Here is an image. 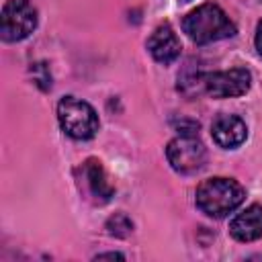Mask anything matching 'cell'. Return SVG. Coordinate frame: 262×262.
<instances>
[{
  "mask_svg": "<svg viewBox=\"0 0 262 262\" xmlns=\"http://www.w3.org/2000/svg\"><path fill=\"white\" fill-rule=\"evenodd\" d=\"M182 29L196 45H207L235 35V25L213 2L201 4L199 8L190 10L182 20Z\"/></svg>",
  "mask_w": 262,
  "mask_h": 262,
  "instance_id": "1",
  "label": "cell"
},
{
  "mask_svg": "<svg viewBox=\"0 0 262 262\" xmlns=\"http://www.w3.org/2000/svg\"><path fill=\"white\" fill-rule=\"evenodd\" d=\"M246 190L239 182L223 176L207 178L196 188V207L215 219H221L233 213L244 203Z\"/></svg>",
  "mask_w": 262,
  "mask_h": 262,
  "instance_id": "2",
  "label": "cell"
},
{
  "mask_svg": "<svg viewBox=\"0 0 262 262\" xmlns=\"http://www.w3.org/2000/svg\"><path fill=\"white\" fill-rule=\"evenodd\" d=\"M57 119L66 135L72 139H92L98 131V115L96 111L82 98L63 96L57 104Z\"/></svg>",
  "mask_w": 262,
  "mask_h": 262,
  "instance_id": "3",
  "label": "cell"
},
{
  "mask_svg": "<svg viewBox=\"0 0 262 262\" xmlns=\"http://www.w3.org/2000/svg\"><path fill=\"white\" fill-rule=\"evenodd\" d=\"M37 27V10L29 0H6L0 12V35L6 43L27 39Z\"/></svg>",
  "mask_w": 262,
  "mask_h": 262,
  "instance_id": "4",
  "label": "cell"
},
{
  "mask_svg": "<svg viewBox=\"0 0 262 262\" xmlns=\"http://www.w3.org/2000/svg\"><path fill=\"white\" fill-rule=\"evenodd\" d=\"M166 158L170 166L180 174L196 172L207 162V149L196 133H180L166 147Z\"/></svg>",
  "mask_w": 262,
  "mask_h": 262,
  "instance_id": "5",
  "label": "cell"
},
{
  "mask_svg": "<svg viewBox=\"0 0 262 262\" xmlns=\"http://www.w3.org/2000/svg\"><path fill=\"white\" fill-rule=\"evenodd\" d=\"M201 86L213 98L242 96L252 86V74L246 68H231L225 72H209V74H201Z\"/></svg>",
  "mask_w": 262,
  "mask_h": 262,
  "instance_id": "6",
  "label": "cell"
},
{
  "mask_svg": "<svg viewBox=\"0 0 262 262\" xmlns=\"http://www.w3.org/2000/svg\"><path fill=\"white\" fill-rule=\"evenodd\" d=\"M147 49H149L151 57H154L158 63L168 66V63H172V61L180 55L182 45H180V39H178L176 31H174L168 23H164V25L156 27L154 33L149 35V39H147Z\"/></svg>",
  "mask_w": 262,
  "mask_h": 262,
  "instance_id": "7",
  "label": "cell"
},
{
  "mask_svg": "<svg viewBox=\"0 0 262 262\" xmlns=\"http://www.w3.org/2000/svg\"><path fill=\"white\" fill-rule=\"evenodd\" d=\"M213 141L223 149H235L239 147L248 137L246 123L235 115H217V119L211 125Z\"/></svg>",
  "mask_w": 262,
  "mask_h": 262,
  "instance_id": "8",
  "label": "cell"
},
{
  "mask_svg": "<svg viewBox=\"0 0 262 262\" xmlns=\"http://www.w3.org/2000/svg\"><path fill=\"white\" fill-rule=\"evenodd\" d=\"M82 178H84V184L88 186L90 196H94V201L98 205L108 203L111 196L115 194V186L111 184V180L98 160L90 158L82 164Z\"/></svg>",
  "mask_w": 262,
  "mask_h": 262,
  "instance_id": "9",
  "label": "cell"
},
{
  "mask_svg": "<svg viewBox=\"0 0 262 262\" xmlns=\"http://www.w3.org/2000/svg\"><path fill=\"white\" fill-rule=\"evenodd\" d=\"M229 233L237 242H254L262 237V205H250L229 223Z\"/></svg>",
  "mask_w": 262,
  "mask_h": 262,
  "instance_id": "10",
  "label": "cell"
},
{
  "mask_svg": "<svg viewBox=\"0 0 262 262\" xmlns=\"http://www.w3.org/2000/svg\"><path fill=\"white\" fill-rule=\"evenodd\" d=\"M106 229H108V233L115 235V237H127V235L133 231V221H131L125 213H115L113 217H108Z\"/></svg>",
  "mask_w": 262,
  "mask_h": 262,
  "instance_id": "11",
  "label": "cell"
},
{
  "mask_svg": "<svg viewBox=\"0 0 262 262\" xmlns=\"http://www.w3.org/2000/svg\"><path fill=\"white\" fill-rule=\"evenodd\" d=\"M31 70H35V72H37V70H43V63H35V66L31 68ZM35 78H37V84H39V86H41L43 90L51 88V76H49L47 72H45L43 76H35Z\"/></svg>",
  "mask_w": 262,
  "mask_h": 262,
  "instance_id": "12",
  "label": "cell"
},
{
  "mask_svg": "<svg viewBox=\"0 0 262 262\" xmlns=\"http://www.w3.org/2000/svg\"><path fill=\"white\" fill-rule=\"evenodd\" d=\"M254 43H256V51L262 55V20L256 27V39H254Z\"/></svg>",
  "mask_w": 262,
  "mask_h": 262,
  "instance_id": "13",
  "label": "cell"
},
{
  "mask_svg": "<svg viewBox=\"0 0 262 262\" xmlns=\"http://www.w3.org/2000/svg\"><path fill=\"white\" fill-rule=\"evenodd\" d=\"M102 258H111V260H113V258H117V260H123L125 256H123V254H119V252H104V254H98V256H96V260H102Z\"/></svg>",
  "mask_w": 262,
  "mask_h": 262,
  "instance_id": "14",
  "label": "cell"
},
{
  "mask_svg": "<svg viewBox=\"0 0 262 262\" xmlns=\"http://www.w3.org/2000/svg\"><path fill=\"white\" fill-rule=\"evenodd\" d=\"M182 2H190V0H182Z\"/></svg>",
  "mask_w": 262,
  "mask_h": 262,
  "instance_id": "15",
  "label": "cell"
}]
</instances>
